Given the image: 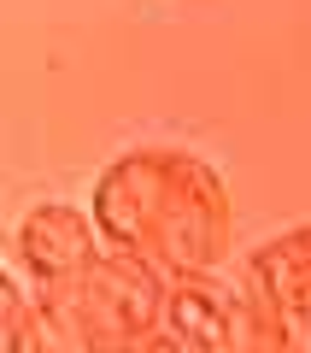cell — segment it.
<instances>
[{
  "instance_id": "obj_1",
  "label": "cell",
  "mask_w": 311,
  "mask_h": 353,
  "mask_svg": "<svg viewBox=\"0 0 311 353\" xmlns=\"http://www.w3.org/2000/svg\"><path fill=\"white\" fill-rule=\"evenodd\" d=\"M229 189L212 159H200L188 148H164V189L159 212H153V236L141 259L159 277H194V271H217L229 253Z\"/></svg>"
},
{
  "instance_id": "obj_2",
  "label": "cell",
  "mask_w": 311,
  "mask_h": 353,
  "mask_svg": "<svg viewBox=\"0 0 311 353\" xmlns=\"http://www.w3.org/2000/svg\"><path fill=\"white\" fill-rule=\"evenodd\" d=\"M53 306L65 312V324L76 330L83 353H129L136 341H147L164 324V277L147 259L129 253H100L83 277L53 283Z\"/></svg>"
},
{
  "instance_id": "obj_3",
  "label": "cell",
  "mask_w": 311,
  "mask_h": 353,
  "mask_svg": "<svg viewBox=\"0 0 311 353\" xmlns=\"http://www.w3.org/2000/svg\"><path fill=\"white\" fill-rule=\"evenodd\" d=\"M159 189H164V148H129L118 153L88 189V218H94L100 241L112 253L141 259L153 236V212H159Z\"/></svg>"
},
{
  "instance_id": "obj_4",
  "label": "cell",
  "mask_w": 311,
  "mask_h": 353,
  "mask_svg": "<svg viewBox=\"0 0 311 353\" xmlns=\"http://www.w3.org/2000/svg\"><path fill=\"white\" fill-rule=\"evenodd\" d=\"M12 241H18V265H24L41 289L83 277L88 265L106 253V241H100L88 206H71V201H36L24 218H18Z\"/></svg>"
},
{
  "instance_id": "obj_5",
  "label": "cell",
  "mask_w": 311,
  "mask_h": 353,
  "mask_svg": "<svg viewBox=\"0 0 311 353\" xmlns=\"http://www.w3.org/2000/svg\"><path fill=\"white\" fill-rule=\"evenodd\" d=\"M247 294H259L288 324H305L311 318V224H294L247 253Z\"/></svg>"
},
{
  "instance_id": "obj_6",
  "label": "cell",
  "mask_w": 311,
  "mask_h": 353,
  "mask_svg": "<svg viewBox=\"0 0 311 353\" xmlns=\"http://www.w3.org/2000/svg\"><path fill=\"white\" fill-rule=\"evenodd\" d=\"M241 289L217 283V271H194V277H164V324L188 353H224L229 318H235Z\"/></svg>"
},
{
  "instance_id": "obj_7",
  "label": "cell",
  "mask_w": 311,
  "mask_h": 353,
  "mask_svg": "<svg viewBox=\"0 0 311 353\" xmlns=\"http://www.w3.org/2000/svg\"><path fill=\"white\" fill-rule=\"evenodd\" d=\"M0 347H6V353H83V341H76V330L65 324V312L53 306V294L41 289V294L24 301L12 336L0 341Z\"/></svg>"
},
{
  "instance_id": "obj_8",
  "label": "cell",
  "mask_w": 311,
  "mask_h": 353,
  "mask_svg": "<svg viewBox=\"0 0 311 353\" xmlns=\"http://www.w3.org/2000/svg\"><path fill=\"white\" fill-rule=\"evenodd\" d=\"M224 353H294V324H288L282 312H270L259 294L241 289L235 318H229V336H224Z\"/></svg>"
},
{
  "instance_id": "obj_9",
  "label": "cell",
  "mask_w": 311,
  "mask_h": 353,
  "mask_svg": "<svg viewBox=\"0 0 311 353\" xmlns=\"http://www.w3.org/2000/svg\"><path fill=\"white\" fill-rule=\"evenodd\" d=\"M24 283L12 277V271H6V265H0V341L12 336V324H18V312H24Z\"/></svg>"
}]
</instances>
